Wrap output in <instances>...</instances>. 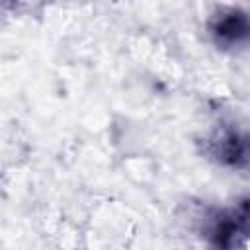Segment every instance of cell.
I'll return each mask as SVG.
<instances>
[{
    "mask_svg": "<svg viewBox=\"0 0 250 250\" xmlns=\"http://www.w3.org/2000/svg\"><path fill=\"white\" fill-rule=\"evenodd\" d=\"M203 152L223 168L244 170L248 166V137L234 123L219 125L205 137Z\"/></svg>",
    "mask_w": 250,
    "mask_h": 250,
    "instance_id": "3957f363",
    "label": "cell"
},
{
    "mask_svg": "<svg viewBox=\"0 0 250 250\" xmlns=\"http://www.w3.org/2000/svg\"><path fill=\"white\" fill-rule=\"evenodd\" d=\"M18 0H0V4H16Z\"/></svg>",
    "mask_w": 250,
    "mask_h": 250,
    "instance_id": "277c9868",
    "label": "cell"
},
{
    "mask_svg": "<svg viewBox=\"0 0 250 250\" xmlns=\"http://www.w3.org/2000/svg\"><path fill=\"white\" fill-rule=\"evenodd\" d=\"M199 232L217 248H242L248 236V201L205 209L199 217Z\"/></svg>",
    "mask_w": 250,
    "mask_h": 250,
    "instance_id": "6da1fadb",
    "label": "cell"
},
{
    "mask_svg": "<svg viewBox=\"0 0 250 250\" xmlns=\"http://www.w3.org/2000/svg\"><path fill=\"white\" fill-rule=\"evenodd\" d=\"M207 35L211 43L225 53H236L248 45L250 20L246 10L238 6H219L207 20Z\"/></svg>",
    "mask_w": 250,
    "mask_h": 250,
    "instance_id": "7a4b0ae2",
    "label": "cell"
}]
</instances>
